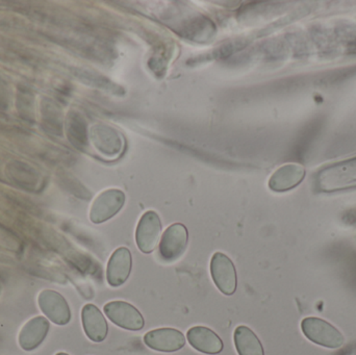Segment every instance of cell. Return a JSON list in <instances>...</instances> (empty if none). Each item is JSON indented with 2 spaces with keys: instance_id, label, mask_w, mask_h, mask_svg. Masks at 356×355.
Masks as SVG:
<instances>
[{
  "instance_id": "obj_1",
  "label": "cell",
  "mask_w": 356,
  "mask_h": 355,
  "mask_svg": "<svg viewBox=\"0 0 356 355\" xmlns=\"http://www.w3.org/2000/svg\"><path fill=\"white\" fill-rule=\"evenodd\" d=\"M301 329L309 341L322 347L334 349L343 346L345 342L344 336L340 331L327 321L320 318H305L301 323Z\"/></svg>"
},
{
  "instance_id": "obj_2",
  "label": "cell",
  "mask_w": 356,
  "mask_h": 355,
  "mask_svg": "<svg viewBox=\"0 0 356 355\" xmlns=\"http://www.w3.org/2000/svg\"><path fill=\"white\" fill-rule=\"evenodd\" d=\"M211 275L217 289L226 296L234 295L238 276L232 261L222 252H216L211 261Z\"/></svg>"
},
{
  "instance_id": "obj_3",
  "label": "cell",
  "mask_w": 356,
  "mask_h": 355,
  "mask_svg": "<svg viewBox=\"0 0 356 355\" xmlns=\"http://www.w3.org/2000/svg\"><path fill=\"white\" fill-rule=\"evenodd\" d=\"M104 311L106 317L115 325L127 331H139L145 325V320L141 313L129 302H108L104 306Z\"/></svg>"
},
{
  "instance_id": "obj_4",
  "label": "cell",
  "mask_w": 356,
  "mask_h": 355,
  "mask_svg": "<svg viewBox=\"0 0 356 355\" xmlns=\"http://www.w3.org/2000/svg\"><path fill=\"white\" fill-rule=\"evenodd\" d=\"M188 233L181 223H175L165 231L160 243V256L167 263L177 262L188 247Z\"/></svg>"
},
{
  "instance_id": "obj_5",
  "label": "cell",
  "mask_w": 356,
  "mask_h": 355,
  "mask_svg": "<svg viewBox=\"0 0 356 355\" xmlns=\"http://www.w3.org/2000/svg\"><path fill=\"white\" fill-rule=\"evenodd\" d=\"M162 233V222L154 210H148L140 219L136 231V242L141 252L152 254L156 250Z\"/></svg>"
},
{
  "instance_id": "obj_6",
  "label": "cell",
  "mask_w": 356,
  "mask_h": 355,
  "mask_svg": "<svg viewBox=\"0 0 356 355\" xmlns=\"http://www.w3.org/2000/svg\"><path fill=\"white\" fill-rule=\"evenodd\" d=\"M125 194L118 189H110L102 192L92 204L90 218L93 223L106 222L118 214L124 206Z\"/></svg>"
},
{
  "instance_id": "obj_7",
  "label": "cell",
  "mask_w": 356,
  "mask_h": 355,
  "mask_svg": "<svg viewBox=\"0 0 356 355\" xmlns=\"http://www.w3.org/2000/svg\"><path fill=\"white\" fill-rule=\"evenodd\" d=\"M144 343L150 349L159 352H177L186 345V338L181 331L175 329H159L148 331L144 336Z\"/></svg>"
},
{
  "instance_id": "obj_8",
  "label": "cell",
  "mask_w": 356,
  "mask_h": 355,
  "mask_svg": "<svg viewBox=\"0 0 356 355\" xmlns=\"http://www.w3.org/2000/svg\"><path fill=\"white\" fill-rule=\"evenodd\" d=\"M133 266V258L131 251L127 247H120L115 250L111 256L106 268V281L113 288L124 285L129 279Z\"/></svg>"
},
{
  "instance_id": "obj_9",
  "label": "cell",
  "mask_w": 356,
  "mask_h": 355,
  "mask_svg": "<svg viewBox=\"0 0 356 355\" xmlns=\"http://www.w3.org/2000/svg\"><path fill=\"white\" fill-rule=\"evenodd\" d=\"M188 344L201 354L215 355L223 350V341L219 336L205 327H195L186 333Z\"/></svg>"
},
{
  "instance_id": "obj_10",
  "label": "cell",
  "mask_w": 356,
  "mask_h": 355,
  "mask_svg": "<svg viewBox=\"0 0 356 355\" xmlns=\"http://www.w3.org/2000/svg\"><path fill=\"white\" fill-rule=\"evenodd\" d=\"M81 318L86 335L91 341L100 343L106 340L108 333V325L97 306L87 304L83 308Z\"/></svg>"
},
{
  "instance_id": "obj_11",
  "label": "cell",
  "mask_w": 356,
  "mask_h": 355,
  "mask_svg": "<svg viewBox=\"0 0 356 355\" xmlns=\"http://www.w3.org/2000/svg\"><path fill=\"white\" fill-rule=\"evenodd\" d=\"M305 171L297 165H286L278 169L269 181V188L274 192H284L296 187L302 181Z\"/></svg>"
},
{
  "instance_id": "obj_12",
  "label": "cell",
  "mask_w": 356,
  "mask_h": 355,
  "mask_svg": "<svg viewBox=\"0 0 356 355\" xmlns=\"http://www.w3.org/2000/svg\"><path fill=\"white\" fill-rule=\"evenodd\" d=\"M234 341L238 355H265L261 341L249 327H236Z\"/></svg>"
},
{
  "instance_id": "obj_13",
  "label": "cell",
  "mask_w": 356,
  "mask_h": 355,
  "mask_svg": "<svg viewBox=\"0 0 356 355\" xmlns=\"http://www.w3.org/2000/svg\"><path fill=\"white\" fill-rule=\"evenodd\" d=\"M33 324L29 325L25 331H23L20 337L21 345L23 348H26L27 350L35 347L40 342H42V339L46 335L48 329L47 322H44L42 320L41 322L35 321Z\"/></svg>"
},
{
  "instance_id": "obj_14",
  "label": "cell",
  "mask_w": 356,
  "mask_h": 355,
  "mask_svg": "<svg viewBox=\"0 0 356 355\" xmlns=\"http://www.w3.org/2000/svg\"><path fill=\"white\" fill-rule=\"evenodd\" d=\"M58 355H68V354H58Z\"/></svg>"
}]
</instances>
